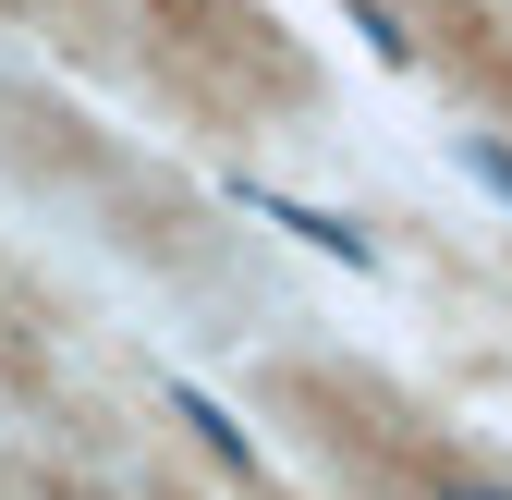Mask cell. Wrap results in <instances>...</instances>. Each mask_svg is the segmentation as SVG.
Returning <instances> with one entry per match:
<instances>
[{
  "label": "cell",
  "instance_id": "6da1fadb",
  "mask_svg": "<svg viewBox=\"0 0 512 500\" xmlns=\"http://www.w3.org/2000/svg\"><path fill=\"white\" fill-rule=\"evenodd\" d=\"M256 208H269L281 232H305V244H330V257H342V269H378V244H366L354 220H330V208H293V196H256Z\"/></svg>",
  "mask_w": 512,
  "mask_h": 500
},
{
  "label": "cell",
  "instance_id": "7a4b0ae2",
  "mask_svg": "<svg viewBox=\"0 0 512 500\" xmlns=\"http://www.w3.org/2000/svg\"><path fill=\"white\" fill-rule=\"evenodd\" d=\"M171 415H183V427H196V440H208L220 464H244V427H232V415H220V403H208L196 379H183V391H171Z\"/></svg>",
  "mask_w": 512,
  "mask_h": 500
},
{
  "label": "cell",
  "instance_id": "277c9868",
  "mask_svg": "<svg viewBox=\"0 0 512 500\" xmlns=\"http://www.w3.org/2000/svg\"><path fill=\"white\" fill-rule=\"evenodd\" d=\"M427 500H512V488H488V476H427Z\"/></svg>",
  "mask_w": 512,
  "mask_h": 500
},
{
  "label": "cell",
  "instance_id": "3957f363",
  "mask_svg": "<svg viewBox=\"0 0 512 500\" xmlns=\"http://www.w3.org/2000/svg\"><path fill=\"white\" fill-rule=\"evenodd\" d=\"M476 171H488V196L512 208V147H500V135H476Z\"/></svg>",
  "mask_w": 512,
  "mask_h": 500
}]
</instances>
